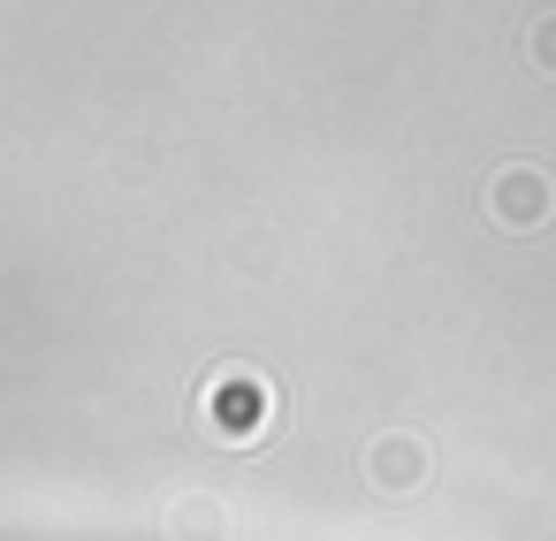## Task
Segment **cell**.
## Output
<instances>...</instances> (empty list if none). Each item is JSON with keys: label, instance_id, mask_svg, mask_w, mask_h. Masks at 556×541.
Returning <instances> with one entry per match:
<instances>
[{"label": "cell", "instance_id": "6da1fadb", "mask_svg": "<svg viewBox=\"0 0 556 541\" xmlns=\"http://www.w3.org/2000/svg\"><path fill=\"white\" fill-rule=\"evenodd\" d=\"M199 427L214 442H229V450L267 442V427H275V381L260 366H214L199 381Z\"/></svg>", "mask_w": 556, "mask_h": 541}, {"label": "cell", "instance_id": "7a4b0ae2", "mask_svg": "<svg viewBox=\"0 0 556 541\" xmlns=\"http://www.w3.org/2000/svg\"><path fill=\"white\" fill-rule=\"evenodd\" d=\"M480 214H488L495 229H510V237H533V229L556 222V176L533 168V161H503V168H488V184H480Z\"/></svg>", "mask_w": 556, "mask_h": 541}, {"label": "cell", "instance_id": "3957f363", "mask_svg": "<svg viewBox=\"0 0 556 541\" xmlns=\"http://www.w3.org/2000/svg\"><path fill=\"white\" fill-rule=\"evenodd\" d=\"M358 473H366V488H381V495H419V488L434 480V442L412 435V427H389V435L366 442Z\"/></svg>", "mask_w": 556, "mask_h": 541}, {"label": "cell", "instance_id": "277c9868", "mask_svg": "<svg viewBox=\"0 0 556 541\" xmlns=\"http://www.w3.org/2000/svg\"><path fill=\"white\" fill-rule=\"evenodd\" d=\"M168 541H229V503L206 495V488L176 495L168 503Z\"/></svg>", "mask_w": 556, "mask_h": 541}, {"label": "cell", "instance_id": "5b68a950", "mask_svg": "<svg viewBox=\"0 0 556 541\" xmlns=\"http://www.w3.org/2000/svg\"><path fill=\"white\" fill-rule=\"evenodd\" d=\"M526 62H533L541 77H556V16H533V24H526Z\"/></svg>", "mask_w": 556, "mask_h": 541}]
</instances>
